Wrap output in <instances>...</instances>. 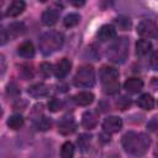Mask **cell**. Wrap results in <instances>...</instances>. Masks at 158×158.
Segmentation results:
<instances>
[{"label": "cell", "instance_id": "cell-1", "mask_svg": "<svg viewBox=\"0 0 158 158\" xmlns=\"http://www.w3.org/2000/svg\"><path fill=\"white\" fill-rule=\"evenodd\" d=\"M151 144V139L144 133L127 132L122 137V147L125 151L133 156H142L147 152Z\"/></svg>", "mask_w": 158, "mask_h": 158}, {"label": "cell", "instance_id": "cell-2", "mask_svg": "<svg viewBox=\"0 0 158 158\" xmlns=\"http://www.w3.org/2000/svg\"><path fill=\"white\" fill-rule=\"evenodd\" d=\"M40 49L44 56L52 54L58 51L63 44V35L57 31H48L43 33L40 38Z\"/></svg>", "mask_w": 158, "mask_h": 158}, {"label": "cell", "instance_id": "cell-3", "mask_svg": "<svg viewBox=\"0 0 158 158\" xmlns=\"http://www.w3.org/2000/svg\"><path fill=\"white\" fill-rule=\"evenodd\" d=\"M100 79L102 83L104 93L105 94H116L120 89L118 84V70L112 67H102L100 69Z\"/></svg>", "mask_w": 158, "mask_h": 158}, {"label": "cell", "instance_id": "cell-4", "mask_svg": "<svg viewBox=\"0 0 158 158\" xmlns=\"http://www.w3.org/2000/svg\"><path fill=\"white\" fill-rule=\"evenodd\" d=\"M74 85L77 88H91L95 84V72L91 65H83L78 69L74 77Z\"/></svg>", "mask_w": 158, "mask_h": 158}, {"label": "cell", "instance_id": "cell-5", "mask_svg": "<svg viewBox=\"0 0 158 158\" xmlns=\"http://www.w3.org/2000/svg\"><path fill=\"white\" fill-rule=\"evenodd\" d=\"M127 47H128V43H127V38L125 37H121L118 38L117 42H115L107 51V57L112 60V62H123L126 59V56H127Z\"/></svg>", "mask_w": 158, "mask_h": 158}, {"label": "cell", "instance_id": "cell-6", "mask_svg": "<svg viewBox=\"0 0 158 158\" xmlns=\"http://www.w3.org/2000/svg\"><path fill=\"white\" fill-rule=\"evenodd\" d=\"M137 32L144 38H156L158 37V26L152 20H142L137 25Z\"/></svg>", "mask_w": 158, "mask_h": 158}, {"label": "cell", "instance_id": "cell-7", "mask_svg": "<svg viewBox=\"0 0 158 158\" xmlns=\"http://www.w3.org/2000/svg\"><path fill=\"white\" fill-rule=\"evenodd\" d=\"M102 128L107 133H116L122 128V120L117 116H107L102 122Z\"/></svg>", "mask_w": 158, "mask_h": 158}, {"label": "cell", "instance_id": "cell-8", "mask_svg": "<svg viewBox=\"0 0 158 158\" xmlns=\"http://www.w3.org/2000/svg\"><path fill=\"white\" fill-rule=\"evenodd\" d=\"M70 67H72L70 60H69L68 58H62V59L56 64V67H54V69H53L54 75H56L57 78H59V79H60V78H64V77L69 73Z\"/></svg>", "mask_w": 158, "mask_h": 158}, {"label": "cell", "instance_id": "cell-9", "mask_svg": "<svg viewBox=\"0 0 158 158\" xmlns=\"http://www.w3.org/2000/svg\"><path fill=\"white\" fill-rule=\"evenodd\" d=\"M75 127H77L75 121L72 117H68V116L63 117L59 121V123H58V131L62 135H70V133H73L75 131Z\"/></svg>", "mask_w": 158, "mask_h": 158}, {"label": "cell", "instance_id": "cell-10", "mask_svg": "<svg viewBox=\"0 0 158 158\" xmlns=\"http://www.w3.org/2000/svg\"><path fill=\"white\" fill-rule=\"evenodd\" d=\"M58 17H59V10L54 7H49L44 10L42 14V22L46 26H53L58 21Z\"/></svg>", "mask_w": 158, "mask_h": 158}, {"label": "cell", "instance_id": "cell-11", "mask_svg": "<svg viewBox=\"0 0 158 158\" xmlns=\"http://www.w3.org/2000/svg\"><path fill=\"white\" fill-rule=\"evenodd\" d=\"M27 93L32 96V98H44L48 95L49 93V88L43 84V83H37V84H33L28 88Z\"/></svg>", "mask_w": 158, "mask_h": 158}, {"label": "cell", "instance_id": "cell-12", "mask_svg": "<svg viewBox=\"0 0 158 158\" xmlns=\"http://www.w3.org/2000/svg\"><path fill=\"white\" fill-rule=\"evenodd\" d=\"M98 37L100 41H111L116 37V30L112 25H104L99 28Z\"/></svg>", "mask_w": 158, "mask_h": 158}, {"label": "cell", "instance_id": "cell-13", "mask_svg": "<svg viewBox=\"0 0 158 158\" xmlns=\"http://www.w3.org/2000/svg\"><path fill=\"white\" fill-rule=\"evenodd\" d=\"M25 7H26V4L22 0H15L9 5V7L6 10V16L16 17V16H19V15H21L23 12Z\"/></svg>", "mask_w": 158, "mask_h": 158}, {"label": "cell", "instance_id": "cell-14", "mask_svg": "<svg viewBox=\"0 0 158 158\" xmlns=\"http://www.w3.org/2000/svg\"><path fill=\"white\" fill-rule=\"evenodd\" d=\"M143 86V81L139 78H128L125 83H123V88L126 89V91L135 94L138 93Z\"/></svg>", "mask_w": 158, "mask_h": 158}, {"label": "cell", "instance_id": "cell-15", "mask_svg": "<svg viewBox=\"0 0 158 158\" xmlns=\"http://www.w3.org/2000/svg\"><path fill=\"white\" fill-rule=\"evenodd\" d=\"M98 123V115L94 111H86L84 112L81 117V125L85 128H94Z\"/></svg>", "mask_w": 158, "mask_h": 158}, {"label": "cell", "instance_id": "cell-16", "mask_svg": "<svg viewBox=\"0 0 158 158\" xmlns=\"http://www.w3.org/2000/svg\"><path fill=\"white\" fill-rule=\"evenodd\" d=\"M74 101L80 106H88L94 101V95L89 91H80L74 96Z\"/></svg>", "mask_w": 158, "mask_h": 158}, {"label": "cell", "instance_id": "cell-17", "mask_svg": "<svg viewBox=\"0 0 158 158\" xmlns=\"http://www.w3.org/2000/svg\"><path fill=\"white\" fill-rule=\"evenodd\" d=\"M17 53L21 57H23V58H31V57H33V54H35V47H33L32 42L26 41V42L21 43L19 46V48H17Z\"/></svg>", "mask_w": 158, "mask_h": 158}, {"label": "cell", "instance_id": "cell-18", "mask_svg": "<svg viewBox=\"0 0 158 158\" xmlns=\"http://www.w3.org/2000/svg\"><path fill=\"white\" fill-rule=\"evenodd\" d=\"M137 105H138L141 109L149 111V110H152L153 106H154V99H153L149 94H143V95H141V96L138 98Z\"/></svg>", "mask_w": 158, "mask_h": 158}, {"label": "cell", "instance_id": "cell-19", "mask_svg": "<svg viewBox=\"0 0 158 158\" xmlns=\"http://www.w3.org/2000/svg\"><path fill=\"white\" fill-rule=\"evenodd\" d=\"M152 49V43L148 40H138L136 42V52L138 56H146Z\"/></svg>", "mask_w": 158, "mask_h": 158}, {"label": "cell", "instance_id": "cell-20", "mask_svg": "<svg viewBox=\"0 0 158 158\" xmlns=\"http://www.w3.org/2000/svg\"><path fill=\"white\" fill-rule=\"evenodd\" d=\"M23 125V117L21 115H12L7 120V126L11 130H19Z\"/></svg>", "mask_w": 158, "mask_h": 158}, {"label": "cell", "instance_id": "cell-21", "mask_svg": "<svg viewBox=\"0 0 158 158\" xmlns=\"http://www.w3.org/2000/svg\"><path fill=\"white\" fill-rule=\"evenodd\" d=\"M74 156V146L72 142L63 143L60 148V158H73Z\"/></svg>", "mask_w": 158, "mask_h": 158}, {"label": "cell", "instance_id": "cell-22", "mask_svg": "<svg viewBox=\"0 0 158 158\" xmlns=\"http://www.w3.org/2000/svg\"><path fill=\"white\" fill-rule=\"evenodd\" d=\"M23 31H25V26H23V23H21V22H15V23H11V25L9 26L7 33H9V36L16 37V36L23 33Z\"/></svg>", "mask_w": 158, "mask_h": 158}, {"label": "cell", "instance_id": "cell-23", "mask_svg": "<svg viewBox=\"0 0 158 158\" xmlns=\"http://www.w3.org/2000/svg\"><path fill=\"white\" fill-rule=\"evenodd\" d=\"M79 20H80V16H79L78 14L72 12V14H68V15L64 17L63 23H64L65 27H74V26H77V25L79 23Z\"/></svg>", "mask_w": 158, "mask_h": 158}, {"label": "cell", "instance_id": "cell-24", "mask_svg": "<svg viewBox=\"0 0 158 158\" xmlns=\"http://www.w3.org/2000/svg\"><path fill=\"white\" fill-rule=\"evenodd\" d=\"M35 125H36V128L40 130V131H47V130L51 128V125H52V123H51V120H49L48 117L41 116V117H38V118L36 120Z\"/></svg>", "mask_w": 158, "mask_h": 158}, {"label": "cell", "instance_id": "cell-25", "mask_svg": "<svg viewBox=\"0 0 158 158\" xmlns=\"http://www.w3.org/2000/svg\"><path fill=\"white\" fill-rule=\"evenodd\" d=\"M90 144V136L89 135H80V137L78 138V146L80 148L81 152H85L89 148Z\"/></svg>", "mask_w": 158, "mask_h": 158}, {"label": "cell", "instance_id": "cell-26", "mask_svg": "<svg viewBox=\"0 0 158 158\" xmlns=\"http://www.w3.org/2000/svg\"><path fill=\"white\" fill-rule=\"evenodd\" d=\"M116 23L118 25V27L121 28V30H127V28H130V26H131V21H130V19H127V17H117L116 19Z\"/></svg>", "mask_w": 158, "mask_h": 158}, {"label": "cell", "instance_id": "cell-27", "mask_svg": "<svg viewBox=\"0 0 158 158\" xmlns=\"http://www.w3.org/2000/svg\"><path fill=\"white\" fill-rule=\"evenodd\" d=\"M60 107H62V102H60L58 99L53 98V99L49 100V102H48V109H49V111L56 112V111L60 110Z\"/></svg>", "mask_w": 158, "mask_h": 158}, {"label": "cell", "instance_id": "cell-28", "mask_svg": "<svg viewBox=\"0 0 158 158\" xmlns=\"http://www.w3.org/2000/svg\"><path fill=\"white\" fill-rule=\"evenodd\" d=\"M131 104V100L127 99L126 96H121L118 100H117V106L121 109V110H126Z\"/></svg>", "mask_w": 158, "mask_h": 158}, {"label": "cell", "instance_id": "cell-29", "mask_svg": "<svg viewBox=\"0 0 158 158\" xmlns=\"http://www.w3.org/2000/svg\"><path fill=\"white\" fill-rule=\"evenodd\" d=\"M40 70H41V73H42L44 77H48V75L51 74V72H52V65H51L49 63L44 62V63H42V64H41Z\"/></svg>", "mask_w": 158, "mask_h": 158}, {"label": "cell", "instance_id": "cell-30", "mask_svg": "<svg viewBox=\"0 0 158 158\" xmlns=\"http://www.w3.org/2000/svg\"><path fill=\"white\" fill-rule=\"evenodd\" d=\"M149 64H151V67H152L154 70H158V51L154 52V53L151 56Z\"/></svg>", "mask_w": 158, "mask_h": 158}, {"label": "cell", "instance_id": "cell-31", "mask_svg": "<svg viewBox=\"0 0 158 158\" xmlns=\"http://www.w3.org/2000/svg\"><path fill=\"white\" fill-rule=\"evenodd\" d=\"M7 40V35H6V30L5 28H1V44H4Z\"/></svg>", "mask_w": 158, "mask_h": 158}, {"label": "cell", "instance_id": "cell-32", "mask_svg": "<svg viewBox=\"0 0 158 158\" xmlns=\"http://www.w3.org/2000/svg\"><path fill=\"white\" fill-rule=\"evenodd\" d=\"M156 156H157V158H158V149L156 151Z\"/></svg>", "mask_w": 158, "mask_h": 158}]
</instances>
